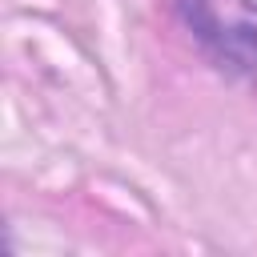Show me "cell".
<instances>
[{
	"label": "cell",
	"mask_w": 257,
	"mask_h": 257,
	"mask_svg": "<svg viewBox=\"0 0 257 257\" xmlns=\"http://www.w3.org/2000/svg\"><path fill=\"white\" fill-rule=\"evenodd\" d=\"M237 8H245L249 16H257V0H237Z\"/></svg>",
	"instance_id": "cell-1"
}]
</instances>
